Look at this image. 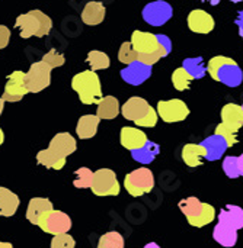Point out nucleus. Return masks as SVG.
<instances>
[{
	"instance_id": "obj_1",
	"label": "nucleus",
	"mask_w": 243,
	"mask_h": 248,
	"mask_svg": "<svg viewBox=\"0 0 243 248\" xmlns=\"http://www.w3.org/2000/svg\"><path fill=\"white\" fill-rule=\"evenodd\" d=\"M77 148V142L69 132H60L52 137L47 150H41L36 154L38 164L45 169L61 170L66 166V158L71 155Z\"/></svg>"
},
{
	"instance_id": "obj_2",
	"label": "nucleus",
	"mask_w": 243,
	"mask_h": 248,
	"mask_svg": "<svg viewBox=\"0 0 243 248\" xmlns=\"http://www.w3.org/2000/svg\"><path fill=\"white\" fill-rule=\"evenodd\" d=\"M208 74L213 80L220 81L227 87H238L243 81V71L239 64L229 57L217 55L208 61Z\"/></svg>"
},
{
	"instance_id": "obj_3",
	"label": "nucleus",
	"mask_w": 243,
	"mask_h": 248,
	"mask_svg": "<svg viewBox=\"0 0 243 248\" xmlns=\"http://www.w3.org/2000/svg\"><path fill=\"white\" fill-rule=\"evenodd\" d=\"M15 26L20 31V38L28 39L31 36L42 38L50 33L52 20L41 10H31L16 17Z\"/></svg>"
},
{
	"instance_id": "obj_4",
	"label": "nucleus",
	"mask_w": 243,
	"mask_h": 248,
	"mask_svg": "<svg viewBox=\"0 0 243 248\" xmlns=\"http://www.w3.org/2000/svg\"><path fill=\"white\" fill-rule=\"evenodd\" d=\"M71 87L83 105H98L102 99L101 80L92 70L82 71L71 78Z\"/></svg>"
},
{
	"instance_id": "obj_5",
	"label": "nucleus",
	"mask_w": 243,
	"mask_h": 248,
	"mask_svg": "<svg viewBox=\"0 0 243 248\" xmlns=\"http://www.w3.org/2000/svg\"><path fill=\"white\" fill-rule=\"evenodd\" d=\"M178 206H179L181 212L187 217L190 225H192L195 228H203V227L211 224L216 218L214 206H211L208 203H203L195 196L182 199Z\"/></svg>"
},
{
	"instance_id": "obj_6",
	"label": "nucleus",
	"mask_w": 243,
	"mask_h": 248,
	"mask_svg": "<svg viewBox=\"0 0 243 248\" xmlns=\"http://www.w3.org/2000/svg\"><path fill=\"white\" fill-rule=\"evenodd\" d=\"M124 187L133 198H140L147 195L155 187V176L150 169L140 167L128 173L124 179Z\"/></svg>"
},
{
	"instance_id": "obj_7",
	"label": "nucleus",
	"mask_w": 243,
	"mask_h": 248,
	"mask_svg": "<svg viewBox=\"0 0 243 248\" xmlns=\"http://www.w3.org/2000/svg\"><path fill=\"white\" fill-rule=\"evenodd\" d=\"M51 67L41 61L34 62L29 67V71L25 74V81L29 93H39L47 89L51 83Z\"/></svg>"
},
{
	"instance_id": "obj_8",
	"label": "nucleus",
	"mask_w": 243,
	"mask_h": 248,
	"mask_svg": "<svg viewBox=\"0 0 243 248\" xmlns=\"http://www.w3.org/2000/svg\"><path fill=\"white\" fill-rule=\"evenodd\" d=\"M96 196H117L120 195V183L117 174L109 169H99L93 173V182L90 186Z\"/></svg>"
},
{
	"instance_id": "obj_9",
	"label": "nucleus",
	"mask_w": 243,
	"mask_h": 248,
	"mask_svg": "<svg viewBox=\"0 0 243 248\" xmlns=\"http://www.w3.org/2000/svg\"><path fill=\"white\" fill-rule=\"evenodd\" d=\"M157 115L159 118L166 124H175L182 122L190 115V108L185 102L181 99H172V100H160L157 103Z\"/></svg>"
},
{
	"instance_id": "obj_10",
	"label": "nucleus",
	"mask_w": 243,
	"mask_h": 248,
	"mask_svg": "<svg viewBox=\"0 0 243 248\" xmlns=\"http://www.w3.org/2000/svg\"><path fill=\"white\" fill-rule=\"evenodd\" d=\"M38 227L47 232V234H51V235H58V234H64V232H69L70 228H71V219L67 214L61 212V211H50L48 214H45L39 222H38Z\"/></svg>"
},
{
	"instance_id": "obj_11",
	"label": "nucleus",
	"mask_w": 243,
	"mask_h": 248,
	"mask_svg": "<svg viewBox=\"0 0 243 248\" xmlns=\"http://www.w3.org/2000/svg\"><path fill=\"white\" fill-rule=\"evenodd\" d=\"M141 15H143L144 22L149 23L150 26H162L166 22H169V19L174 15V10L168 1L156 0V1L146 4Z\"/></svg>"
},
{
	"instance_id": "obj_12",
	"label": "nucleus",
	"mask_w": 243,
	"mask_h": 248,
	"mask_svg": "<svg viewBox=\"0 0 243 248\" xmlns=\"http://www.w3.org/2000/svg\"><path fill=\"white\" fill-rule=\"evenodd\" d=\"M25 74L23 71H13L9 77L7 81L4 84V92L1 99L4 102H19L23 99V96H26V93H29L28 87H26V81H25Z\"/></svg>"
},
{
	"instance_id": "obj_13",
	"label": "nucleus",
	"mask_w": 243,
	"mask_h": 248,
	"mask_svg": "<svg viewBox=\"0 0 243 248\" xmlns=\"http://www.w3.org/2000/svg\"><path fill=\"white\" fill-rule=\"evenodd\" d=\"M152 67L153 65H147L141 61H134L121 70V78L131 86H140L150 78L153 73Z\"/></svg>"
},
{
	"instance_id": "obj_14",
	"label": "nucleus",
	"mask_w": 243,
	"mask_h": 248,
	"mask_svg": "<svg viewBox=\"0 0 243 248\" xmlns=\"http://www.w3.org/2000/svg\"><path fill=\"white\" fill-rule=\"evenodd\" d=\"M150 105L146 99L143 97H139V96H134V97H130L121 108V113L125 119L128 121H140L141 118H144L147 115V112L150 110Z\"/></svg>"
},
{
	"instance_id": "obj_15",
	"label": "nucleus",
	"mask_w": 243,
	"mask_h": 248,
	"mask_svg": "<svg viewBox=\"0 0 243 248\" xmlns=\"http://www.w3.org/2000/svg\"><path fill=\"white\" fill-rule=\"evenodd\" d=\"M131 45L137 54H150L159 49L157 35L143 31H134L131 35Z\"/></svg>"
},
{
	"instance_id": "obj_16",
	"label": "nucleus",
	"mask_w": 243,
	"mask_h": 248,
	"mask_svg": "<svg viewBox=\"0 0 243 248\" xmlns=\"http://www.w3.org/2000/svg\"><path fill=\"white\" fill-rule=\"evenodd\" d=\"M214 25L213 16L203 9H195L188 15V28L195 33H210Z\"/></svg>"
},
{
	"instance_id": "obj_17",
	"label": "nucleus",
	"mask_w": 243,
	"mask_h": 248,
	"mask_svg": "<svg viewBox=\"0 0 243 248\" xmlns=\"http://www.w3.org/2000/svg\"><path fill=\"white\" fill-rule=\"evenodd\" d=\"M120 141L124 148H127L128 151H134V150L144 147L149 140H147V135L139 128L124 126L120 134Z\"/></svg>"
},
{
	"instance_id": "obj_18",
	"label": "nucleus",
	"mask_w": 243,
	"mask_h": 248,
	"mask_svg": "<svg viewBox=\"0 0 243 248\" xmlns=\"http://www.w3.org/2000/svg\"><path fill=\"white\" fill-rule=\"evenodd\" d=\"M52 202L47 198H32L28 203V209H26V219L34 224L38 225L39 219L48 214L50 211H52Z\"/></svg>"
},
{
	"instance_id": "obj_19",
	"label": "nucleus",
	"mask_w": 243,
	"mask_h": 248,
	"mask_svg": "<svg viewBox=\"0 0 243 248\" xmlns=\"http://www.w3.org/2000/svg\"><path fill=\"white\" fill-rule=\"evenodd\" d=\"M201 144L207 150L206 160H208V161H217V160H220L223 157V154L226 153V150L229 148L227 141L222 135H217V134L210 135Z\"/></svg>"
},
{
	"instance_id": "obj_20",
	"label": "nucleus",
	"mask_w": 243,
	"mask_h": 248,
	"mask_svg": "<svg viewBox=\"0 0 243 248\" xmlns=\"http://www.w3.org/2000/svg\"><path fill=\"white\" fill-rule=\"evenodd\" d=\"M101 118L98 115H83L77 121L76 134L80 140H89L96 135Z\"/></svg>"
},
{
	"instance_id": "obj_21",
	"label": "nucleus",
	"mask_w": 243,
	"mask_h": 248,
	"mask_svg": "<svg viewBox=\"0 0 243 248\" xmlns=\"http://www.w3.org/2000/svg\"><path fill=\"white\" fill-rule=\"evenodd\" d=\"M207 155V150L203 144H187L182 148V160L188 167H200Z\"/></svg>"
},
{
	"instance_id": "obj_22",
	"label": "nucleus",
	"mask_w": 243,
	"mask_h": 248,
	"mask_svg": "<svg viewBox=\"0 0 243 248\" xmlns=\"http://www.w3.org/2000/svg\"><path fill=\"white\" fill-rule=\"evenodd\" d=\"M222 122L230 126L232 129L238 131L243 126V109L236 103H227L222 109Z\"/></svg>"
},
{
	"instance_id": "obj_23",
	"label": "nucleus",
	"mask_w": 243,
	"mask_h": 248,
	"mask_svg": "<svg viewBox=\"0 0 243 248\" xmlns=\"http://www.w3.org/2000/svg\"><path fill=\"white\" fill-rule=\"evenodd\" d=\"M219 222L229 225L235 230H242L243 228V209L236 205H227L220 211L219 215Z\"/></svg>"
},
{
	"instance_id": "obj_24",
	"label": "nucleus",
	"mask_w": 243,
	"mask_h": 248,
	"mask_svg": "<svg viewBox=\"0 0 243 248\" xmlns=\"http://www.w3.org/2000/svg\"><path fill=\"white\" fill-rule=\"evenodd\" d=\"M105 13H106V9H105V6L101 1H89L83 7L82 20L86 25H90V26L99 25L101 22H104Z\"/></svg>"
},
{
	"instance_id": "obj_25",
	"label": "nucleus",
	"mask_w": 243,
	"mask_h": 248,
	"mask_svg": "<svg viewBox=\"0 0 243 248\" xmlns=\"http://www.w3.org/2000/svg\"><path fill=\"white\" fill-rule=\"evenodd\" d=\"M213 238L216 240V243H219L222 247L232 248L236 246L238 243V230L225 225V224H217L213 230Z\"/></svg>"
},
{
	"instance_id": "obj_26",
	"label": "nucleus",
	"mask_w": 243,
	"mask_h": 248,
	"mask_svg": "<svg viewBox=\"0 0 243 248\" xmlns=\"http://www.w3.org/2000/svg\"><path fill=\"white\" fill-rule=\"evenodd\" d=\"M19 196L6 187L0 186V217H13L19 208Z\"/></svg>"
},
{
	"instance_id": "obj_27",
	"label": "nucleus",
	"mask_w": 243,
	"mask_h": 248,
	"mask_svg": "<svg viewBox=\"0 0 243 248\" xmlns=\"http://www.w3.org/2000/svg\"><path fill=\"white\" fill-rule=\"evenodd\" d=\"M96 106H98L96 108V115L101 119H105V121L115 119L118 116L120 110H121L120 102L114 96H105V97H102Z\"/></svg>"
},
{
	"instance_id": "obj_28",
	"label": "nucleus",
	"mask_w": 243,
	"mask_h": 248,
	"mask_svg": "<svg viewBox=\"0 0 243 248\" xmlns=\"http://www.w3.org/2000/svg\"><path fill=\"white\" fill-rule=\"evenodd\" d=\"M159 153H160V147L156 142H153V141H147L144 147L131 151V157L137 163L146 166V164L153 163V160L159 155Z\"/></svg>"
},
{
	"instance_id": "obj_29",
	"label": "nucleus",
	"mask_w": 243,
	"mask_h": 248,
	"mask_svg": "<svg viewBox=\"0 0 243 248\" xmlns=\"http://www.w3.org/2000/svg\"><path fill=\"white\" fill-rule=\"evenodd\" d=\"M182 67L194 77V80L197 78H203L207 74V67L204 64L203 57H194V58H185L182 62Z\"/></svg>"
},
{
	"instance_id": "obj_30",
	"label": "nucleus",
	"mask_w": 243,
	"mask_h": 248,
	"mask_svg": "<svg viewBox=\"0 0 243 248\" xmlns=\"http://www.w3.org/2000/svg\"><path fill=\"white\" fill-rule=\"evenodd\" d=\"M86 62L90 65L92 71H98V70H105L111 65V60L109 57L102 52V51H90L86 57Z\"/></svg>"
},
{
	"instance_id": "obj_31",
	"label": "nucleus",
	"mask_w": 243,
	"mask_h": 248,
	"mask_svg": "<svg viewBox=\"0 0 243 248\" xmlns=\"http://www.w3.org/2000/svg\"><path fill=\"white\" fill-rule=\"evenodd\" d=\"M192 80H194V77H192L184 67L176 68V70L174 71V74H172V84H174V87H175L178 92H185V90H188Z\"/></svg>"
},
{
	"instance_id": "obj_32",
	"label": "nucleus",
	"mask_w": 243,
	"mask_h": 248,
	"mask_svg": "<svg viewBox=\"0 0 243 248\" xmlns=\"http://www.w3.org/2000/svg\"><path fill=\"white\" fill-rule=\"evenodd\" d=\"M96 248H124V238L117 231H109L99 238Z\"/></svg>"
},
{
	"instance_id": "obj_33",
	"label": "nucleus",
	"mask_w": 243,
	"mask_h": 248,
	"mask_svg": "<svg viewBox=\"0 0 243 248\" xmlns=\"http://www.w3.org/2000/svg\"><path fill=\"white\" fill-rule=\"evenodd\" d=\"M76 179L73 180V186L77 189H90L93 182V173L87 167H80L74 171Z\"/></svg>"
},
{
	"instance_id": "obj_34",
	"label": "nucleus",
	"mask_w": 243,
	"mask_h": 248,
	"mask_svg": "<svg viewBox=\"0 0 243 248\" xmlns=\"http://www.w3.org/2000/svg\"><path fill=\"white\" fill-rule=\"evenodd\" d=\"M118 60L127 65L137 61V52L134 51L131 42H122V45L120 46V51H118Z\"/></svg>"
},
{
	"instance_id": "obj_35",
	"label": "nucleus",
	"mask_w": 243,
	"mask_h": 248,
	"mask_svg": "<svg viewBox=\"0 0 243 248\" xmlns=\"http://www.w3.org/2000/svg\"><path fill=\"white\" fill-rule=\"evenodd\" d=\"M223 171L229 179H238L241 177L239 171V164H238V157L229 155L223 160Z\"/></svg>"
},
{
	"instance_id": "obj_36",
	"label": "nucleus",
	"mask_w": 243,
	"mask_h": 248,
	"mask_svg": "<svg viewBox=\"0 0 243 248\" xmlns=\"http://www.w3.org/2000/svg\"><path fill=\"white\" fill-rule=\"evenodd\" d=\"M214 134H217V135H222L226 141H227V144H229V147H233V145H236L238 144V131H235V129H232L230 126H227L226 124H220V125H217V128H216V132Z\"/></svg>"
},
{
	"instance_id": "obj_37",
	"label": "nucleus",
	"mask_w": 243,
	"mask_h": 248,
	"mask_svg": "<svg viewBox=\"0 0 243 248\" xmlns=\"http://www.w3.org/2000/svg\"><path fill=\"white\" fill-rule=\"evenodd\" d=\"M74 246H76L74 238L67 232L54 235L51 240V248H74Z\"/></svg>"
},
{
	"instance_id": "obj_38",
	"label": "nucleus",
	"mask_w": 243,
	"mask_h": 248,
	"mask_svg": "<svg viewBox=\"0 0 243 248\" xmlns=\"http://www.w3.org/2000/svg\"><path fill=\"white\" fill-rule=\"evenodd\" d=\"M42 61L47 62L51 68H57V67H61L64 62H66V58L63 54L57 52L55 49H50L44 57H42Z\"/></svg>"
},
{
	"instance_id": "obj_39",
	"label": "nucleus",
	"mask_w": 243,
	"mask_h": 248,
	"mask_svg": "<svg viewBox=\"0 0 243 248\" xmlns=\"http://www.w3.org/2000/svg\"><path fill=\"white\" fill-rule=\"evenodd\" d=\"M157 121H159L157 110L155 108H150V110L147 112V115L144 118H141L140 121H136V125L141 126V128H153V126H156Z\"/></svg>"
},
{
	"instance_id": "obj_40",
	"label": "nucleus",
	"mask_w": 243,
	"mask_h": 248,
	"mask_svg": "<svg viewBox=\"0 0 243 248\" xmlns=\"http://www.w3.org/2000/svg\"><path fill=\"white\" fill-rule=\"evenodd\" d=\"M9 39H10V31H9V28L4 26V25H0V49H3V48L7 46Z\"/></svg>"
},
{
	"instance_id": "obj_41",
	"label": "nucleus",
	"mask_w": 243,
	"mask_h": 248,
	"mask_svg": "<svg viewBox=\"0 0 243 248\" xmlns=\"http://www.w3.org/2000/svg\"><path fill=\"white\" fill-rule=\"evenodd\" d=\"M157 41H159V45H162V46L171 54V51H172V41H171V38L166 36V35L159 33V35H157Z\"/></svg>"
},
{
	"instance_id": "obj_42",
	"label": "nucleus",
	"mask_w": 243,
	"mask_h": 248,
	"mask_svg": "<svg viewBox=\"0 0 243 248\" xmlns=\"http://www.w3.org/2000/svg\"><path fill=\"white\" fill-rule=\"evenodd\" d=\"M235 23H236L238 28H239V35L243 38V10H241V12L238 13V17H236Z\"/></svg>"
},
{
	"instance_id": "obj_43",
	"label": "nucleus",
	"mask_w": 243,
	"mask_h": 248,
	"mask_svg": "<svg viewBox=\"0 0 243 248\" xmlns=\"http://www.w3.org/2000/svg\"><path fill=\"white\" fill-rule=\"evenodd\" d=\"M238 164H239V171H241V176H243V154L238 157Z\"/></svg>"
},
{
	"instance_id": "obj_44",
	"label": "nucleus",
	"mask_w": 243,
	"mask_h": 248,
	"mask_svg": "<svg viewBox=\"0 0 243 248\" xmlns=\"http://www.w3.org/2000/svg\"><path fill=\"white\" fill-rule=\"evenodd\" d=\"M0 248H13V246L10 243H1L0 241Z\"/></svg>"
},
{
	"instance_id": "obj_45",
	"label": "nucleus",
	"mask_w": 243,
	"mask_h": 248,
	"mask_svg": "<svg viewBox=\"0 0 243 248\" xmlns=\"http://www.w3.org/2000/svg\"><path fill=\"white\" fill-rule=\"evenodd\" d=\"M144 248H160L156 243H149V244H146L144 246Z\"/></svg>"
},
{
	"instance_id": "obj_46",
	"label": "nucleus",
	"mask_w": 243,
	"mask_h": 248,
	"mask_svg": "<svg viewBox=\"0 0 243 248\" xmlns=\"http://www.w3.org/2000/svg\"><path fill=\"white\" fill-rule=\"evenodd\" d=\"M204 1H208L211 6H217V4L220 3V0H204Z\"/></svg>"
},
{
	"instance_id": "obj_47",
	"label": "nucleus",
	"mask_w": 243,
	"mask_h": 248,
	"mask_svg": "<svg viewBox=\"0 0 243 248\" xmlns=\"http://www.w3.org/2000/svg\"><path fill=\"white\" fill-rule=\"evenodd\" d=\"M3 108H4V100L0 97V115H1V112H3Z\"/></svg>"
},
{
	"instance_id": "obj_48",
	"label": "nucleus",
	"mask_w": 243,
	"mask_h": 248,
	"mask_svg": "<svg viewBox=\"0 0 243 248\" xmlns=\"http://www.w3.org/2000/svg\"><path fill=\"white\" fill-rule=\"evenodd\" d=\"M3 141H4V134H3V131H1V128H0V145L3 144Z\"/></svg>"
},
{
	"instance_id": "obj_49",
	"label": "nucleus",
	"mask_w": 243,
	"mask_h": 248,
	"mask_svg": "<svg viewBox=\"0 0 243 248\" xmlns=\"http://www.w3.org/2000/svg\"><path fill=\"white\" fill-rule=\"evenodd\" d=\"M230 1H233V3H241L243 0H230Z\"/></svg>"
},
{
	"instance_id": "obj_50",
	"label": "nucleus",
	"mask_w": 243,
	"mask_h": 248,
	"mask_svg": "<svg viewBox=\"0 0 243 248\" xmlns=\"http://www.w3.org/2000/svg\"><path fill=\"white\" fill-rule=\"evenodd\" d=\"M242 109H243V105H242Z\"/></svg>"
},
{
	"instance_id": "obj_51",
	"label": "nucleus",
	"mask_w": 243,
	"mask_h": 248,
	"mask_svg": "<svg viewBox=\"0 0 243 248\" xmlns=\"http://www.w3.org/2000/svg\"><path fill=\"white\" fill-rule=\"evenodd\" d=\"M201 1H204V0H201Z\"/></svg>"
}]
</instances>
